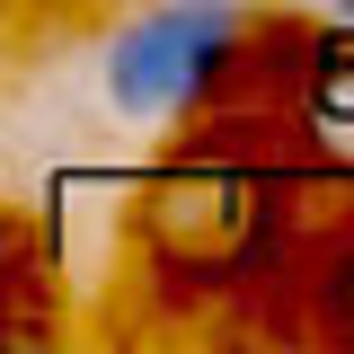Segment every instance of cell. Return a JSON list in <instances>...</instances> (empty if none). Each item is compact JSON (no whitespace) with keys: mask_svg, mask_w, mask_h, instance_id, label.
<instances>
[{"mask_svg":"<svg viewBox=\"0 0 354 354\" xmlns=\"http://www.w3.org/2000/svg\"><path fill=\"white\" fill-rule=\"evenodd\" d=\"M9 44H18V18H9V0H0V71H9Z\"/></svg>","mask_w":354,"mask_h":354,"instance_id":"obj_4","label":"cell"},{"mask_svg":"<svg viewBox=\"0 0 354 354\" xmlns=\"http://www.w3.org/2000/svg\"><path fill=\"white\" fill-rule=\"evenodd\" d=\"M354 186V169H346ZM310 319H319V337H337V346H354V221L328 239V257H319V283H310Z\"/></svg>","mask_w":354,"mask_h":354,"instance_id":"obj_3","label":"cell"},{"mask_svg":"<svg viewBox=\"0 0 354 354\" xmlns=\"http://www.w3.org/2000/svg\"><path fill=\"white\" fill-rule=\"evenodd\" d=\"M257 27H266L257 0H142L133 18H115L106 53H97V88H106L115 124L177 133L195 115H213L239 88Z\"/></svg>","mask_w":354,"mask_h":354,"instance_id":"obj_1","label":"cell"},{"mask_svg":"<svg viewBox=\"0 0 354 354\" xmlns=\"http://www.w3.org/2000/svg\"><path fill=\"white\" fill-rule=\"evenodd\" d=\"M283 124L319 169H354V27H301L292 80H283Z\"/></svg>","mask_w":354,"mask_h":354,"instance_id":"obj_2","label":"cell"},{"mask_svg":"<svg viewBox=\"0 0 354 354\" xmlns=\"http://www.w3.org/2000/svg\"><path fill=\"white\" fill-rule=\"evenodd\" d=\"M319 9H328V18H337V27H354V0H319Z\"/></svg>","mask_w":354,"mask_h":354,"instance_id":"obj_5","label":"cell"}]
</instances>
